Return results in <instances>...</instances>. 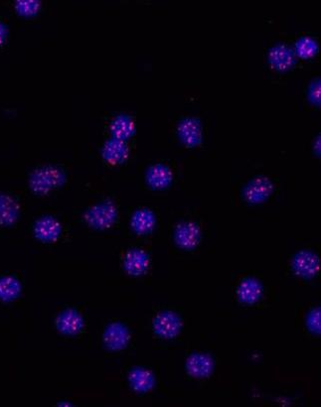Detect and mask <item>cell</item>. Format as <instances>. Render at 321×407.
<instances>
[{"label": "cell", "instance_id": "obj_1", "mask_svg": "<svg viewBox=\"0 0 321 407\" xmlns=\"http://www.w3.org/2000/svg\"><path fill=\"white\" fill-rule=\"evenodd\" d=\"M117 209L116 205L111 201L97 204L91 208L86 215L88 224L95 229H107L115 224L117 219Z\"/></svg>", "mask_w": 321, "mask_h": 407}, {"label": "cell", "instance_id": "obj_2", "mask_svg": "<svg viewBox=\"0 0 321 407\" xmlns=\"http://www.w3.org/2000/svg\"><path fill=\"white\" fill-rule=\"evenodd\" d=\"M273 181L267 176H257L251 179L242 191L243 199L247 204H259L268 200L274 193Z\"/></svg>", "mask_w": 321, "mask_h": 407}, {"label": "cell", "instance_id": "obj_3", "mask_svg": "<svg viewBox=\"0 0 321 407\" xmlns=\"http://www.w3.org/2000/svg\"><path fill=\"white\" fill-rule=\"evenodd\" d=\"M268 63L274 70L286 72L296 65V56L293 49L286 44H274L269 49Z\"/></svg>", "mask_w": 321, "mask_h": 407}, {"label": "cell", "instance_id": "obj_4", "mask_svg": "<svg viewBox=\"0 0 321 407\" xmlns=\"http://www.w3.org/2000/svg\"><path fill=\"white\" fill-rule=\"evenodd\" d=\"M177 134L181 142L187 147L200 146L203 141V127L200 119L186 117L181 119L177 126Z\"/></svg>", "mask_w": 321, "mask_h": 407}, {"label": "cell", "instance_id": "obj_5", "mask_svg": "<svg viewBox=\"0 0 321 407\" xmlns=\"http://www.w3.org/2000/svg\"><path fill=\"white\" fill-rule=\"evenodd\" d=\"M181 329H182V321L180 316L171 311H163L154 319V332L164 339L176 337L180 334Z\"/></svg>", "mask_w": 321, "mask_h": 407}, {"label": "cell", "instance_id": "obj_6", "mask_svg": "<svg viewBox=\"0 0 321 407\" xmlns=\"http://www.w3.org/2000/svg\"><path fill=\"white\" fill-rule=\"evenodd\" d=\"M201 239L199 225L192 220H185L176 225L174 242L183 249H192L198 246Z\"/></svg>", "mask_w": 321, "mask_h": 407}, {"label": "cell", "instance_id": "obj_7", "mask_svg": "<svg viewBox=\"0 0 321 407\" xmlns=\"http://www.w3.org/2000/svg\"><path fill=\"white\" fill-rule=\"evenodd\" d=\"M129 330L124 324L112 323L107 326L105 330L103 341L107 349L111 350H119L124 349L129 344Z\"/></svg>", "mask_w": 321, "mask_h": 407}, {"label": "cell", "instance_id": "obj_8", "mask_svg": "<svg viewBox=\"0 0 321 407\" xmlns=\"http://www.w3.org/2000/svg\"><path fill=\"white\" fill-rule=\"evenodd\" d=\"M146 180L153 190H165L173 183V170L163 163L153 164L146 171Z\"/></svg>", "mask_w": 321, "mask_h": 407}, {"label": "cell", "instance_id": "obj_9", "mask_svg": "<svg viewBox=\"0 0 321 407\" xmlns=\"http://www.w3.org/2000/svg\"><path fill=\"white\" fill-rule=\"evenodd\" d=\"M56 328L64 335L75 336L80 334L84 328V318L79 312L72 309L63 311L56 319Z\"/></svg>", "mask_w": 321, "mask_h": 407}, {"label": "cell", "instance_id": "obj_10", "mask_svg": "<svg viewBox=\"0 0 321 407\" xmlns=\"http://www.w3.org/2000/svg\"><path fill=\"white\" fill-rule=\"evenodd\" d=\"M62 182V175L57 169H42L31 179V187L38 194H45Z\"/></svg>", "mask_w": 321, "mask_h": 407}, {"label": "cell", "instance_id": "obj_11", "mask_svg": "<svg viewBox=\"0 0 321 407\" xmlns=\"http://www.w3.org/2000/svg\"><path fill=\"white\" fill-rule=\"evenodd\" d=\"M293 269L298 276L310 278L320 269V259L313 252L303 251L298 252L293 261Z\"/></svg>", "mask_w": 321, "mask_h": 407}, {"label": "cell", "instance_id": "obj_12", "mask_svg": "<svg viewBox=\"0 0 321 407\" xmlns=\"http://www.w3.org/2000/svg\"><path fill=\"white\" fill-rule=\"evenodd\" d=\"M186 370L190 376L197 379L209 377L214 371V360L209 355H192L186 362Z\"/></svg>", "mask_w": 321, "mask_h": 407}, {"label": "cell", "instance_id": "obj_13", "mask_svg": "<svg viewBox=\"0 0 321 407\" xmlns=\"http://www.w3.org/2000/svg\"><path fill=\"white\" fill-rule=\"evenodd\" d=\"M263 295V286L258 279L247 277L241 281L237 288V296L241 302L253 304Z\"/></svg>", "mask_w": 321, "mask_h": 407}, {"label": "cell", "instance_id": "obj_14", "mask_svg": "<svg viewBox=\"0 0 321 407\" xmlns=\"http://www.w3.org/2000/svg\"><path fill=\"white\" fill-rule=\"evenodd\" d=\"M129 146L126 141L112 138L105 142L103 147V157L105 161L111 164H121L129 157Z\"/></svg>", "mask_w": 321, "mask_h": 407}, {"label": "cell", "instance_id": "obj_15", "mask_svg": "<svg viewBox=\"0 0 321 407\" xmlns=\"http://www.w3.org/2000/svg\"><path fill=\"white\" fill-rule=\"evenodd\" d=\"M61 228L62 227L57 220L52 217H44L36 222L34 232L36 237L42 242H54L60 235Z\"/></svg>", "mask_w": 321, "mask_h": 407}, {"label": "cell", "instance_id": "obj_16", "mask_svg": "<svg viewBox=\"0 0 321 407\" xmlns=\"http://www.w3.org/2000/svg\"><path fill=\"white\" fill-rule=\"evenodd\" d=\"M149 266V256L141 249H132L124 259V269L132 276H141Z\"/></svg>", "mask_w": 321, "mask_h": 407}, {"label": "cell", "instance_id": "obj_17", "mask_svg": "<svg viewBox=\"0 0 321 407\" xmlns=\"http://www.w3.org/2000/svg\"><path fill=\"white\" fill-rule=\"evenodd\" d=\"M131 225L136 234L141 235L151 234L156 225V215L153 211L146 208L137 210L132 215Z\"/></svg>", "mask_w": 321, "mask_h": 407}, {"label": "cell", "instance_id": "obj_18", "mask_svg": "<svg viewBox=\"0 0 321 407\" xmlns=\"http://www.w3.org/2000/svg\"><path fill=\"white\" fill-rule=\"evenodd\" d=\"M112 138L126 141L129 137L134 136L136 132V122L129 115H119L112 120L111 124Z\"/></svg>", "mask_w": 321, "mask_h": 407}, {"label": "cell", "instance_id": "obj_19", "mask_svg": "<svg viewBox=\"0 0 321 407\" xmlns=\"http://www.w3.org/2000/svg\"><path fill=\"white\" fill-rule=\"evenodd\" d=\"M129 381L132 389L137 392L149 391L156 384L153 374L148 370L141 367L132 370L129 374Z\"/></svg>", "mask_w": 321, "mask_h": 407}, {"label": "cell", "instance_id": "obj_20", "mask_svg": "<svg viewBox=\"0 0 321 407\" xmlns=\"http://www.w3.org/2000/svg\"><path fill=\"white\" fill-rule=\"evenodd\" d=\"M293 52H295L296 57L311 59L315 57L320 52V45L313 37L303 36L296 41Z\"/></svg>", "mask_w": 321, "mask_h": 407}, {"label": "cell", "instance_id": "obj_21", "mask_svg": "<svg viewBox=\"0 0 321 407\" xmlns=\"http://www.w3.org/2000/svg\"><path fill=\"white\" fill-rule=\"evenodd\" d=\"M18 206L13 199L0 195V225H11L18 216Z\"/></svg>", "mask_w": 321, "mask_h": 407}, {"label": "cell", "instance_id": "obj_22", "mask_svg": "<svg viewBox=\"0 0 321 407\" xmlns=\"http://www.w3.org/2000/svg\"><path fill=\"white\" fill-rule=\"evenodd\" d=\"M21 284L13 277H4L0 279V299L11 301L21 293Z\"/></svg>", "mask_w": 321, "mask_h": 407}, {"label": "cell", "instance_id": "obj_23", "mask_svg": "<svg viewBox=\"0 0 321 407\" xmlns=\"http://www.w3.org/2000/svg\"><path fill=\"white\" fill-rule=\"evenodd\" d=\"M40 2L36 0H21L16 4V11L22 16H33L40 9Z\"/></svg>", "mask_w": 321, "mask_h": 407}, {"label": "cell", "instance_id": "obj_24", "mask_svg": "<svg viewBox=\"0 0 321 407\" xmlns=\"http://www.w3.org/2000/svg\"><path fill=\"white\" fill-rule=\"evenodd\" d=\"M308 97L313 104L320 105L321 100V81L320 78H315L310 83L308 89Z\"/></svg>", "mask_w": 321, "mask_h": 407}, {"label": "cell", "instance_id": "obj_25", "mask_svg": "<svg viewBox=\"0 0 321 407\" xmlns=\"http://www.w3.org/2000/svg\"><path fill=\"white\" fill-rule=\"evenodd\" d=\"M308 327L310 328L311 332H320V311L316 313V310L310 314V317L308 318Z\"/></svg>", "mask_w": 321, "mask_h": 407}, {"label": "cell", "instance_id": "obj_26", "mask_svg": "<svg viewBox=\"0 0 321 407\" xmlns=\"http://www.w3.org/2000/svg\"><path fill=\"white\" fill-rule=\"evenodd\" d=\"M7 39V27L0 21V46L6 42Z\"/></svg>", "mask_w": 321, "mask_h": 407}]
</instances>
